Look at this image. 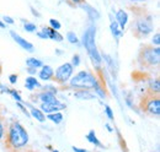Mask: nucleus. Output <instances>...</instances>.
<instances>
[{"label": "nucleus", "instance_id": "nucleus-21", "mask_svg": "<svg viewBox=\"0 0 160 152\" xmlns=\"http://www.w3.org/2000/svg\"><path fill=\"white\" fill-rule=\"evenodd\" d=\"M47 119H49L54 124H60L63 121V119H64V115L60 113V112H56V113L47 114Z\"/></svg>", "mask_w": 160, "mask_h": 152}, {"label": "nucleus", "instance_id": "nucleus-12", "mask_svg": "<svg viewBox=\"0 0 160 152\" xmlns=\"http://www.w3.org/2000/svg\"><path fill=\"white\" fill-rule=\"evenodd\" d=\"M37 98L41 101V103H52V102H56L58 101L56 95L51 91H47V90H43L42 92H40L37 95Z\"/></svg>", "mask_w": 160, "mask_h": 152}, {"label": "nucleus", "instance_id": "nucleus-42", "mask_svg": "<svg viewBox=\"0 0 160 152\" xmlns=\"http://www.w3.org/2000/svg\"><path fill=\"white\" fill-rule=\"evenodd\" d=\"M1 73H2V65H1V63H0V75H1Z\"/></svg>", "mask_w": 160, "mask_h": 152}, {"label": "nucleus", "instance_id": "nucleus-43", "mask_svg": "<svg viewBox=\"0 0 160 152\" xmlns=\"http://www.w3.org/2000/svg\"><path fill=\"white\" fill-rule=\"evenodd\" d=\"M131 1H133V2H138V1H145V0H131Z\"/></svg>", "mask_w": 160, "mask_h": 152}, {"label": "nucleus", "instance_id": "nucleus-40", "mask_svg": "<svg viewBox=\"0 0 160 152\" xmlns=\"http://www.w3.org/2000/svg\"><path fill=\"white\" fill-rule=\"evenodd\" d=\"M5 27H6V25H5V23H4V22L0 20V28H5Z\"/></svg>", "mask_w": 160, "mask_h": 152}, {"label": "nucleus", "instance_id": "nucleus-31", "mask_svg": "<svg viewBox=\"0 0 160 152\" xmlns=\"http://www.w3.org/2000/svg\"><path fill=\"white\" fill-rule=\"evenodd\" d=\"M74 68H77V66H79L80 65V55L79 54H74L73 55V59H72V63H70Z\"/></svg>", "mask_w": 160, "mask_h": 152}, {"label": "nucleus", "instance_id": "nucleus-44", "mask_svg": "<svg viewBox=\"0 0 160 152\" xmlns=\"http://www.w3.org/2000/svg\"><path fill=\"white\" fill-rule=\"evenodd\" d=\"M52 152H59L58 150H52Z\"/></svg>", "mask_w": 160, "mask_h": 152}, {"label": "nucleus", "instance_id": "nucleus-26", "mask_svg": "<svg viewBox=\"0 0 160 152\" xmlns=\"http://www.w3.org/2000/svg\"><path fill=\"white\" fill-rule=\"evenodd\" d=\"M49 27H52L53 30H57V31H59L60 28H62V25H60V22L58 21V20L51 19V20H49Z\"/></svg>", "mask_w": 160, "mask_h": 152}, {"label": "nucleus", "instance_id": "nucleus-22", "mask_svg": "<svg viewBox=\"0 0 160 152\" xmlns=\"http://www.w3.org/2000/svg\"><path fill=\"white\" fill-rule=\"evenodd\" d=\"M94 90H95V93L96 95H99L101 98H106V91H105V88H103V86L101 85L100 81H98V83L95 85V87H94Z\"/></svg>", "mask_w": 160, "mask_h": 152}, {"label": "nucleus", "instance_id": "nucleus-36", "mask_svg": "<svg viewBox=\"0 0 160 152\" xmlns=\"http://www.w3.org/2000/svg\"><path fill=\"white\" fill-rule=\"evenodd\" d=\"M72 150L74 152H89L88 150H85V149H80V147H75V146H73Z\"/></svg>", "mask_w": 160, "mask_h": 152}, {"label": "nucleus", "instance_id": "nucleus-7", "mask_svg": "<svg viewBox=\"0 0 160 152\" xmlns=\"http://www.w3.org/2000/svg\"><path fill=\"white\" fill-rule=\"evenodd\" d=\"M73 74H74V66L70 63H64L56 70L54 76H53V81L59 85H65L70 80Z\"/></svg>", "mask_w": 160, "mask_h": 152}, {"label": "nucleus", "instance_id": "nucleus-38", "mask_svg": "<svg viewBox=\"0 0 160 152\" xmlns=\"http://www.w3.org/2000/svg\"><path fill=\"white\" fill-rule=\"evenodd\" d=\"M74 2V5H82L85 2V0H72Z\"/></svg>", "mask_w": 160, "mask_h": 152}, {"label": "nucleus", "instance_id": "nucleus-15", "mask_svg": "<svg viewBox=\"0 0 160 152\" xmlns=\"http://www.w3.org/2000/svg\"><path fill=\"white\" fill-rule=\"evenodd\" d=\"M26 106L30 107V114H31V116H33V118H35L36 120H38L40 123L46 121V115H44V113L41 111L40 108H36V107H33V106H30L28 103H26Z\"/></svg>", "mask_w": 160, "mask_h": 152}, {"label": "nucleus", "instance_id": "nucleus-28", "mask_svg": "<svg viewBox=\"0 0 160 152\" xmlns=\"http://www.w3.org/2000/svg\"><path fill=\"white\" fill-rule=\"evenodd\" d=\"M8 93H10V95L14 97V99L16 101V102H21L22 103V98H21V96L19 95V92H16L15 90H8Z\"/></svg>", "mask_w": 160, "mask_h": 152}, {"label": "nucleus", "instance_id": "nucleus-32", "mask_svg": "<svg viewBox=\"0 0 160 152\" xmlns=\"http://www.w3.org/2000/svg\"><path fill=\"white\" fill-rule=\"evenodd\" d=\"M18 107L20 108V109L22 111V112H23V114H25L26 116H31V114H30V112H28V111H27V109L25 108V106H23V104H22L21 102H18Z\"/></svg>", "mask_w": 160, "mask_h": 152}, {"label": "nucleus", "instance_id": "nucleus-41", "mask_svg": "<svg viewBox=\"0 0 160 152\" xmlns=\"http://www.w3.org/2000/svg\"><path fill=\"white\" fill-rule=\"evenodd\" d=\"M31 10H32V14H33V15H36V16H40V14H38L37 11H35V9H31Z\"/></svg>", "mask_w": 160, "mask_h": 152}, {"label": "nucleus", "instance_id": "nucleus-30", "mask_svg": "<svg viewBox=\"0 0 160 152\" xmlns=\"http://www.w3.org/2000/svg\"><path fill=\"white\" fill-rule=\"evenodd\" d=\"M4 136H5V125L2 121V116L0 115V141L4 139Z\"/></svg>", "mask_w": 160, "mask_h": 152}, {"label": "nucleus", "instance_id": "nucleus-13", "mask_svg": "<svg viewBox=\"0 0 160 152\" xmlns=\"http://www.w3.org/2000/svg\"><path fill=\"white\" fill-rule=\"evenodd\" d=\"M116 22L118 23L120 28L123 31L126 25H127V22H128V14L124 10H121V9L117 10V12H116Z\"/></svg>", "mask_w": 160, "mask_h": 152}, {"label": "nucleus", "instance_id": "nucleus-5", "mask_svg": "<svg viewBox=\"0 0 160 152\" xmlns=\"http://www.w3.org/2000/svg\"><path fill=\"white\" fill-rule=\"evenodd\" d=\"M153 30H154V26L152 22V16H145V14L137 15L132 25V33L134 37L138 39H143L148 37L153 32Z\"/></svg>", "mask_w": 160, "mask_h": 152}, {"label": "nucleus", "instance_id": "nucleus-14", "mask_svg": "<svg viewBox=\"0 0 160 152\" xmlns=\"http://www.w3.org/2000/svg\"><path fill=\"white\" fill-rule=\"evenodd\" d=\"M42 31L46 33L47 38H49V39H53V40H57V42H62L63 40V36L60 35L57 30H53L52 27H43Z\"/></svg>", "mask_w": 160, "mask_h": 152}, {"label": "nucleus", "instance_id": "nucleus-35", "mask_svg": "<svg viewBox=\"0 0 160 152\" xmlns=\"http://www.w3.org/2000/svg\"><path fill=\"white\" fill-rule=\"evenodd\" d=\"M27 73L31 76H35L37 74V69H35V68H28V69H27Z\"/></svg>", "mask_w": 160, "mask_h": 152}, {"label": "nucleus", "instance_id": "nucleus-16", "mask_svg": "<svg viewBox=\"0 0 160 152\" xmlns=\"http://www.w3.org/2000/svg\"><path fill=\"white\" fill-rule=\"evenodd\" d=\"M25 86H26V88H27V90H30V91H33L36 87L41 88V85H40V82H38V80H37L35 76H31V75L26 77Z\"/></svg>", "mask_w": 160, "mask_h": 152}, {"label": "nucleus", "instance_id": "nucleus-18", "mask_svg": "<svg viewBox=\"0 0 160 152\" xmlns=\"http://www.w3.org/2000/svg\"><path fill=\"white\" fill-rule=\"evenodd\" d=\"M110 30H111L112 36L116 38V39H120V38L122 37V35H123V31L120 28V26H118V23H117L116 21H111V23H110Z\"/></svg>", "mask_w": 160, "mask_h": 152}, {"label": "nucleus", "instance_id": "nucleus-10", "mask_svg": "<svg viewBox=\"0 0 160 152\" xmlns=\"http://www.w3.org/2000/svg\"><path fill=\"white\" fill-rule=\"evenodd\" d=\"M38 76H40V78L42 81H51V80H53L54 70L49 65H42V69L38 73Z\"/></svg>", "mask_w": 160, "mask_h": 152}, {"label": "nucleus", "instance_id": "nucleus-6", "mask_svg": "<svg viewBox=\"0 0 160 152\" xmlns=\"http://www.w3.org/2000/svg\"><path fill=\"white\" fill-rule=\"evenodd\" d=\"M140 108L145 114L159 118L160 115V98L159 96H147L140 102Z\"/></svg>", "mask_w": 160, "mask_h": 152}, {"label": "nucleus", "instance_id": "nucleus-8", "mask_svg": "<svg viewBox=\"0 0 160 152\" xmlns=\"http://www.w3.org/2000/svg\"><path fill=\"white\" fill-rule=\"evenodd\" d=\"M65 108H67V106L64 103L59 102V101H56V102H52V103H41V111L44 114L60 112Z\"/></svg>", "mask_w": 160, "mask_h": 152}, {"label": "nucleus", "instance_id": "nucleus-11", "mask_svg": "<svg viewBox=\"0 0 160 152\" xmlns=\"http://www.w3.org/2000/svg\"><path fill=\"white\" fill-rule=\"evenodd\" d=\"M148 91L149 95L152 96H159L160 93V81L158 77H153L148 82Z\"/></svg>", "mask_w": 160, "mask_h": 152}, {"label": "nucleus", "instance_id": "nucleus-39", "mask_svg": "<svg viewBox=\"0 0 160 152\" xmlns=\"http://www.w3.org/2000/svg\"><path fill=\"white\" fill-rule=\"evenodd\" d=\"M106 128H107V130H108L110 133H112V131H113V129H112V128H111V126H110L108 124H106Z\"/></svg>", "mask_w": 160, "mask_h": 152}, {"label": "nucleus", "instance_id": "nucleus-34", "mask_svg": "<svg viewBox=\"0 0 160 152\" xmlns=\"http://www.w3.org/2000/svg\"><path fill=\"white\" fill-rule=\"evenodd\" d=\"M2 21L6 22V23H9V25H14V23H15L14 19H11L10 16H4V17H2Z\"/></svg>", "mask_w": 160, "mask_h": 152}, {"label": "nucleus", "instance_id": "nucleus-24", "mask_svg": "<svg viewBox=\"0 0 160 152\" xmlns=\"http://www.w3.org/2000/svg\"><path fill=\"white\" fill-rule=\"evenodd\" d=\"M67 39H68V42L72 43V44H78V43H79V38H78V36H77L74 32H72V31L67 33Z\"/></svg>", "mask_w": 160, "mask_h": 152}, {"label": "nucleus", "instance_id": "nucleus-27", "mask_svg": "<svg viewBox=\"0 0 160 152\" xmlns=\"http://www.w3.org/2000/svg\"><path fill=\"white\" fill-rule=\"evenodd\" d=\"M105 113H106L107 118H108L111 121H113V120H115V115H113V112H112V109L110 108V106H105Z\"/></svg>", "mask_w": 160, "mask_h": 152}, {"label": "nucleus", "instance_id": "nucleus-23", "mask_svg": "<svg viewBox=\"0 0 160 152\" xmlns=\"http://www.w3.org/2000/svg\"><path fill=\"white\" fill-rule=\"evenodd\" d=\"M85 10H86V12L90 15V17H92V19H98L100 15H99V12L95 10V9H92L91 6H89V5H81Z\"/></svg>", "mask_w": 160, "mask_h": 152}, {"label": "nucleus", "instance_id": "nucleus-20", "mask_svg": "<svg viewBox=\"0 0 160 152\" xmlns=\"http://www.w3.org/2000/svg\"><path fill=\"white\" fill-rule=\"evenodd\" d=\"M26 65H27L28 68L38 69V68H42L43 63H42V60L37 59V58H28V59H26Z\"/></svg>", "mask_w": 160, "mask_h": 152}, {"label": "nucleus", "instance_id": "nucleus-4", "mask_svg": "<svg viewBox=\"0 0 160 152\" xmlns=\"http://www.w3.org/2000/svg\"><path fill=\"white\" fill-rule=\"evenodd\" d=\"M99 78L95 74H92L89 70H81L78 74L70 77L69 86L72 88H78V90H94L95 85L98 83Z\"/></svg>", "mask_w": 160, "mask_h": 152}, {"label": "nucleus", "instance_id": "nucleus-33", "mask_svg": "<svg viewBox=\"0 0 160 152\" xmlns=\"http://www.w3.org/2000/svg\"><path fill=\"white\" fill-rule=\"evenodd\" d=\"M9 81H10L11 85H15L18 82V75L16 74H11V75L9 76Z\"/></svg>", "mask_w": 160, "mask_h": 152}, {"label": "nucleus", "instance_id": "nucleus-29", "mask_svg": "<svg viewBox=\"0 0 160 152\" xmlns=\"http://www.w3.org/2000/svg\"><path fill=\"white\" fill-rule=\"evenodd\" d=\"M152 44H153V45H155V47H159V45H160V33H159V32H157V33L153 36Z\"/></svg>", "mask_w": 160, "mask_h": 152}, {"label": "nucleus", "instance_id": "nucleus-1", "mask_svg": "<svg viewBox=\"0 0 160 152\" xmlns=\"http://www.w3.org/2000/svg\"><path fill=\"white\" fill-rule=\"evenodd\" d=\"M30 137L27 130L19 121L9 124L5 136V149L9 152H19L28 145Z\"/></svg>", "mask_w": 160, "mask_h": 152}, {"label": "nucleus", "instance_id": "nucleus-25", "mask_svg": "<svg viewBox=\"0 0 160 152\" xmlns=\"http://www.w3.org/2000/svg\"><path fill=\"white\" fill-rule=\"evenodd\" d=\"M23 28H25V31H27V32H30V33H32V32H35V31L37 30L36 25L32 23V22H25Z\"/></svg>", "mask_w": 160, "mask_h": 152}, {"label": "nucleus", "instance_id": "nucleus-17", "mask_svg": "<svg viewBox=\"0 0 160 152\" xmlns=\"http://www.w3.org/2000/svg\"><path fill=\"white\" fill-rule=\"evenodd\" d=\"M86 140H88L90 144H92L95 147H100V149L103 147V145L101 144L100 140H99V139H98V136H96L95 130H90L89 133L86 134Z\"/></svg>", "mask_w": 160, "mask_h": 152}, {"label": "nucleus", "instance_id": "nucleus-9", "mask_svg": "<svg viewBox=\"0 0 160 152\" xmlns=\"http://www.w3.org/2000/svg\"><path fill=\"white\" fill-rule=\"evenodd\" d=\"M10 36L12 37V39L20 45L22 49H25L26 52H28V53H33V50H35V47H33V44L32 43H30L28 40H26L25 38H22L19 35V33H16L15 31H10Z\"/></svg>", "mask_w": 160, "mask_h": 152}, {"label": "nucleus", "instance_id": "nucleus-2", "mask_svg": "<svg viewBox=\"0 0 160 152\" xmlns=\"http://www.w3.org/2000/svg\"><path fill=\"white\" fill-rule=\"evenodd\" d=\"M138 63L140 68L152 70L158 68L160 63V47L155 45H144L138 53Z\"/></svg>", "mask_w": 160, "mask_h": 152}, {"label": "nucleus", "instance_id": "nucleus-3", "mask_svg": "<svg viewBox=\"0 0 160 152\" xmlns=\"http://www.w3.org/2000/svg\"><path fill=\"white\" fill-rule=\"evenodd\" d=\"M95 36H96V28L94 26L89 27L85 33L82 35V44L84 47L86 48L88 50V54L90 55L91 60H92V64L94 66H96L98 69H100V65L102 63V59H101V55L96 48V43H95Z\"/></svg>", "mask_w": 160, "mask_h": 152}, {"label": "nucleus", "instance_id": "nucleus-19", "mask_svg": "<svg viewBox=\"0 0 160 152\" xmlns=\"http://www.w3.org/2000/svg\"><path fill=\"white\" fill-rule=\"evenodd\" d=\"M74 97L78 99H94L95 95H92L89 90H78L74 93Z\"/></svg>", "mask_w": 160, "mask_h": 152}, {"label": "nucleus", "instance_id": "nucleus-37", "mask_svg": "<svg viewBox=\"0 0 160 152\" xmlns=\"http://www.w3.org/2000/svg\"><path fill=\"white\" fill-rule=\"evenodd\" d=\"M37 36L40 38H42V39H48L47 38V36H46V33L43 32V31H41V32H37Z\"/></svg>", "mask_w": 160, "mask_h": 152}]
</instances>
